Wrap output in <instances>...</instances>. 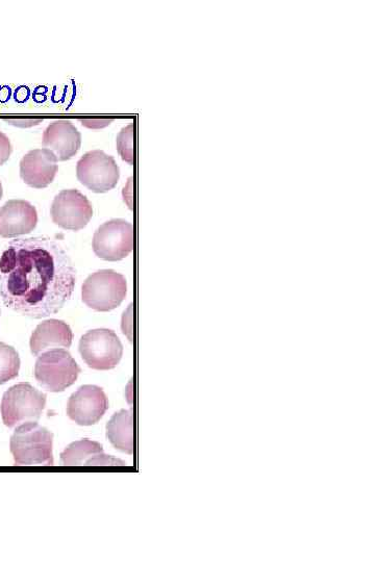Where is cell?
Returning a JSON list of instances; mask_svg holds the SVG:
<instances>
[{"instance_id":"24","label":"cell","mask_w":375,"mask_h":562,"mask_svg":"<svg viewBox=\"0 0 375 562\" xmlns=\"http://www.w3.org/2000/svg\"><path fill=\"white\" fill-rule=\"evenodd\" d=\"M5 121L8 124H11V125H14V126H17V127H21V129H24V127H25V129H27V127H32V126L38 125L41 122H43L42 119H35V120L34 119H27V120H24V119H7Z\"/></svg>"},{"instance_id":"16","label":"cell","mask_w":375,"mask_h":562,"mask_svg":"<svg viewBox=\"0 0 375 562\" xmlns=\"http://www.w3.org/2000/svg\"><path fill=\"white\" fill-rule=\"evenodd\" d=\"M104 453V447L88 439L70 444L61 454L63 466H86L91 459Z\"/></svg>"},{"instance_id":"10","label":"cell","mask_w":375,"mask_h":562,"mask_svg":"<svg viewBox=\"0 0 375 562\" xmlns=\"http://www.w3.org/2000/svg\"><path fill=\"white\" fill-rule=\"evenodd\" d=\"M109 410V399L102 388L83 386L68 400L67 416L80 426L97 424Z\"/></svg>"},{"instance_id":"11","label":"cell","mask_w":375,"mask_h":562,"mask_svg":"<svg viewBox=\"0 0 375 562\" xmlns=\"http://www.w3.org/2000/svg\"><path fill=\"white\" fill-rule=\"evenodd\" d=\"M58 170V159L47 148L31 150L20 162L22 181L35 189H44L52 184Z\"/></svg>"},{"instance_id":"20","label":"cell","mask_w":375,"mask_h":562,"mask_svg":"<svg viewBox=\"0 0 375 562\" xmlns=\"http://www.w3.org/2000/svg\"><path fill=\"white\" fill-rule=\"evenodd\" d=\"M133 308H134V304H131L128 311L123 314V318H122L123 334L127 335L131 342H134V338L132 336L134 332Z\"/></svg>"},{"instance_id":"25","label":"cell","mask_w":375,"mask_h":562,"mask_svg":"<svg viewBox=\"0 0 375 562\" xmlns=\"http://www.w3.org/2000/svg\"><path fill=\"white\" fill-rule=\"evenodd\" d=\"M3 195H4V190H3L2 183H0V199L3 198Z\"/></svg>"},{"instance_id":"3","label":"cell","mask_w":375,"mask_h":562,"mask_svg":"<svg viewBox=\"0 0 375 562\" xmlns=\"http://www.w3.org/2000/svg\"><path fill=\"white\" fill-rule=\"evenodd\" d=\"M46 395L28 382L10 388L0 403V413L9 428L29 422H38L46 406Z\"/></svg>"},{"instance_id":"12","label":"cell","mask_w":375,"mask_h":562,"mask_svg":"<svg viewBox=\"0 0 375 562\" xmlns=\"http://www.w3.org/2000/svg\"><path fill=\"white\" fill-rule=\"evenodd\" d=\"M38 223V213L25 200H9L0 208V237L12 239L31 234Z\"/></svg>"},{"instance_id":"8","label":"cell","mask_w":375,"mask_h":562,"mask_svg":"<svg viewBox=\"0 0 375 562\" xmlns=\"http://www.w3.org/2000/svg\"><path fill=\"white\" fill-rule=\"evenodd\" d=\"M78 180L94 193L113 190L120 178V170L112 156L103 150H92L78 162Z\"/></svg>"},{"instance_id":"14","label":"cell","mask_w":375,"mask_h":562,"mask_svg":"<svg viewBox=\"0 0 375 562\" xmlns=\"http://www.w3.org/2000/svg\"><path fill=\"white\" fill-rule=\"evenodd\" d=\"M73 341V332L70 326L62 321L50 319L37 326L31 337V351L35 356L57 349L70 348Z\"/></svg>"},{"instance_id":"13","label":"cell","mask_w":375,"mask_h":562,"mask_svg":"<svg viewBox=\"0 0 375 562\" xmlns=\"http://www.w3.org/2000/svg\"><path fill=\"white\" fill-rule=\"evenodd\" d=\"M42 143L55 153L58 161L65 162L81 149L82 135L70 120L59 119L46 127Z\"/></svg>"},{"instance_id":"19","label":"cell","mask_w":375,"mask_h":562,"mask_svg":"<svg viewBox=\"0 0 375 562\" xmlns=\"http://www.w3.org/2000/svg\"><path fill=\"white\" fill-rule=\"evenodd\" d=\"M86 466H127V463H124L120 461V459L103 453L91 459V461H89Z\"/></svg>"},{"instance_id":"22","label":"cell","mask_w":375,"mask_h":562,"mask_svg":"<svg viewBox=\"0 0 375 562\" xmlns=\"http://www.w3.org/2000/svg\"><path fill=\"white\" fill-rule=\"evenodd\" d=\"M113 119H81L80 122L83 126L90 130H102L109 126Z\"/></svg>"},{"instance_id":"18","label":"cell","mask_w":375,"mask_h":562,"mask_svg":"<svg viewBox=\"0 0 375 562\" xmlns=\"http://www.w3.org/2000/svg\"><path fill=\"white\" fill-rule=\"evenodd\" d=\"M135 138L136 126L132 123L123 127L116 139L119 156L130 165L135 164Z\"/></svg>"},{"instance_id":"9","label":"cell","mask_w":375,"mask_h":562,"mask_svg":"<svg viewBox=\"0 0 375 562\" xmlns=\"http://www.w3.org/2000/svg\"><path fill=\"white\" fill-rule=\"evenodd\" d=\"M54 223L66 231L79 232L93 217L89 199L78 190H64L59 193L50 209Z\"/></svg>"},{"instance_id":"17","label":"cell","mask_w":375,"mask_h":562,"mask_svg":"<svg viewBox=\"0 0 375 562\" xmlns=\"http://www.w3.org/2000/svg\"><path fill=\"white\" fill-rule=\"evenodd\" d=\"M20 357L16 349L0 342V385L15 379L19 375Z\"/></svg>"},{"instance_id":"15","label":"cell","mask_w":375,"mask_h":562,"mask_svg":"<svg viewBox=\"0 0 375 562\" xmlns=\"http://www.w3.org/2000/svg\"><path fill=\"white\" fill-rule=\"evenodd\" d=\"M107 438L118 450L134 454L136 448L134 412L122 410L107 424Z\"/></svg>"},{"instance_id":"1","label":"cell","mask_w":375,"mask_h":562,"mask_svg":"<svg viewBox=\"0 0 375 562\" xmlns=\"http://www.w3.org/2000/svg\"><path fill=\"white\" fill-rule=\"evenodd\" d=\"M77 271L56 241L11 242L0 255V297L7 308L33 319L56 315L71 298Z\"/></svg>"},{"instance_id":"7","label":"cell","mask_w":375,"mask_h":562,"mask_svg":"<svg viewBox=\"0 0 375 562\" xmlns=\"http://www.w3.org/2000/svg\"><path fill=\"white\" fill-rule=\"evenodd\" d=\"M80 352L89 368L108 371L120 363L123 346L113 330L100 328L90 330L82 337Z\"/></svg>"},{"instance_id":"21","label":"cell","mask_w":375,"mask_h":562,"mask_svg":"<svg viewBox=\"0 0 375 562\" xmlns=\"http://www.w3.org/2000/svg\"><path fill=\"white\" fill-rule=\"evenodd\" d=\"M12 151L13 147L9 137L0 132V166H3L9 161Z\"/></svg>"},{"instance_id":"23","label":"cell","mask_w":375,"mask_h":562,"mask_svg":"<svg viewBox=\"0 0 375 562\" xmlns=\"http://www.w3.org/2000/svg\"><path fill=\"white\" fill-rule=\"evenodd\" d=\"M134 177H131L127 187L123 189V200L127 202L129 208L134 210V185H133Z\"/></svg>"},{"instance_id":"2","label":"cell","mask_w":375,"mask_h":562,"mask_svg":"<svg viewBox=\"0 0 375 562\" xmlns=\"http://www.w3.org/2000/svg\"><path fill=\"white\" fill-rule=\"evenodd\" d=\"M54 433L37 422L19 425L10 441V450L18 466H54Z\"/></svg>"},{"instance_id":"4","label":"cell","mask_w":375,"mask_h":562,"mask_svg":"<svg viewBox=\"0 0 375 562\" xmlns=\"http://www.w3.org/2000/svg\"><path fill=\"white\" fill-rule=\"evenodd\" d=\"M82 369L65 349H53L39 355L35 378L48 392L61 393L73 385Z\"/></svg>"},{"instance_id":"5","label":"cell","mask_w":375,"mask_h":562,"mask_svg":"<svg viewBox=\"0 0 375 562\" xmlns=\"http://www.w3.org/2000/svg\"><path fill=\"white\" fill-rule=\"evenodd\" d=\"M127 293V279L123 275L113 270H100L86 279L82 298L90 309L107 313L117 309Z\"/></svg>"},{"instance_id":"6","label":"cell","mask_w":375,"mask_h":562,"mask_svg":"<svg viewBox=\"0 0 375 562\" xmlns=\"http://www.w3.org/2000/svg\"><path fill=\"white\" fill-rule=\"evenodd\" d=\"M135 243L134 225L122 219H113L98 227L92 247L99 259L118 262L129 257Z\"/></svg>"}]
</instances>
